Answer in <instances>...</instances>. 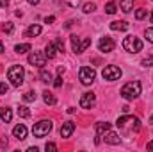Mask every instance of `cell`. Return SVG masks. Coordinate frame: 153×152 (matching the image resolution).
Returning a JSON list of instances; mask_svg holds the SVG:
<instances>
[{"instance_id":"40","label":"cell","mask_w":153,"mask_h":152,"mask_svg":"<svg viewBox=\"0 0 153 152\" xmlns=\"http://www.w3.org/2000/svg\"><path fill=\"white\" fill-rule=\"evenodd\" d=\"M148 150H153V141H150V143H148Z\"/></svg>"},{"instance_id":"2","label":"cell","mask_w":153,"mask_h":152,"mask_svg":"<svg viewBox=\"0 0 153 152\" xmlns=\"http://www.w3.org/2000/svg\"><path fill=\"white\" fill-rule=\"evenodd\" d=\"M23 77H25V70L22 65H13L9 70H7V79L11 81V84L14 88H20L23 84Z\"/></svg>"},{"instance_id":"23","label":"cell","mask_w":153,"mask_h":152,"mask_svg":"<svg viewBox=\"0 0 153 152\" xmlns=\"http://www.w3.org/2000/svg\"><path fill=\"white\" fill-rule=\"evenodd\" d=\"M116 11H117V5H116V2H109V4L105 5V13H107V14H114Z\"/></svg>"},{"instance_id":"37","label":"cell","mask_w":153,"mask_h":152,"mask_svg":"<svg viewBox=\"0 0 153 152\" xmlns=\"http://www.w3.org/2000/svg\"><path fill=\"white\" fill-rule=\"evenodd\" d=\"M9 5V0H0V7H7Z\"/></svg>"},{"instance_id":"24","label":"cell","mask_w":153,"mask_h":152,"mask_svg":"<svg viewBox=\"0 0 153 152\" xmlns=\"http://www.w3.org/2000/svg\"><path fill=\"white\" fill-rule=\"evenodd\" d=\"M18 114H20L22 118H29V116H30V111H29L27 106H20V108H18Z\"/></svg>"},{"instance_id":"17","label":"cell","mask_w":153,"mask_h":152,"mask_svg":"<svg viewBox=\"0 0 153 152\" xmlns=\"http://www.w3.org/2000/svg\"><path fill=\"white\" fill-rule=\"evenodd\" d=\"M0 118H2V122L9 123V122L13 120V111H11L9 108H2V109H0Z\"/></svg>"},{"instance_id":"31","label":"cell","mask_w":153,"mask_h":152,"mask_svg":"<svg viewBox=\"0 0 153 152\" xmlns=\"http://www.w3.org/2000/svg\"><path fill=\"white\" fill-rule=\"evenodd\" d=\"M55 47H57V50H59V52H62V50H64V43H62V38H57V39H55Z\"/></svg>"},{"instance_id":"41","label":"cell","mask_w":153,"mask_h":152,"mask_svg":"<svg viewBox=\"0 0 153 152\" xmlns=\"http://www.w3.org/2000/svg\"><path fill=\"white\" fill-rule=\"evenodd\" d=\"M4 52V45H2V41H0V54Z\"/></svg>"},{"instance_id":"21","label":"cell","mask_w":153,"mask_h":152,"mask_svg":"<svg viewBox=\"0 0 153 152\" xmlns=\"http://www.w3.org/2000/svg\"><path fill=\"white\" fill-rule=\"evenodd\" d=\"M32 47H30V43H22V45H16L14 47V50H16V54H25V52H29Z\"/></svg>"},{"instance_id":"39","label":"cell","mask_w":153,"mask_h":152,"mask_svg":"<svg viewBox=\"0 0 153 152\" xmlns=\"http://www.w3.org/2000/svg\"><path fill=\"white\" fill-rule=\"evenodd\" d=\"M27 2H29L30 5H38V4H39V0H27Z\"/></svg>"},{"instance_id":"6","label":"cell","mask_w":153,"mask_h":152,"mask_svg":"<svg viewBox=\"0 0 153 152\" xmlns=\"http://www.w3.org/2000/svg\"><path fill=\"white\" fill-rule=\"evenodd\" d=\"M70 39H71V48H73V52H75V54H82V52L91 45V38L80 39V38H76L75 34H73Z\"/></svg>"},{"instance_id":"12","label":"cell","mask_w":153,"mask_h":152,"mask_svg":"<svg viewBox=\"0 0 153 152\" xmlns=\"http://www.w3.org/2000/svg\"><path fill=\"white\" fill-rule=\"evenodd\" d=\"M102 138H103V140H105V143H109V145H119V143H121L119 136H117L116 132H112V131H105Z\"/></svg>"},{"instance_id":"28","label":"cell","mask_w":153,"mask_h":152,"mask_svg":"<svg viewBox=\"0 0 153 152\" xmlns=\"http://www.w3.org/2000/svg\"><path fill=\"white\" fill-rule=\"evenodd\" d=\"M146 13H148L146 9H137V11H135V18H137V20H143V18L146 16Z\"/></svg>"},{"instance_id":"27","label":"cell","mask_w":153,"mask_h":152,"mask_svg":"<svg viewBox=\"0 0 153 152\" xmlns=\"http://www.w3.org/2000/svg\"><path fill=\"white\" fill-rule=\"evenodd\" d=\"M94 9H96V4H93V2L84 4V13H93Z\"/></svg>"},{"instance_id":"29","label":"cell","mask_w":153,"mask_h":152,"mask_svg":"<svg viewBox=\"0 0 153 152\" xmlns=\"http://www.w3.org/2000/svg\"><path fill=\"white\" fill-rule=\"evenodd\" d=\"M144 36H146V39H148L150 43H153V27H150V29L144 31Z\"/></svg>"},{"instance_id":"34","label":"cell","mask_w":153,"mask_h":152,"mask_svg":"<svg viewBox=\"0 0 153 152\" xmlns=\"http://www.w3.org/2000/svg\"><path fill=\"white\" fill-rule=\"evenodd\" d=\"M53 86H55V88H61V86H62V77L61 75L57 77V79H53Z\"/></svg>"},{"instance_id":"11","label":"cell","mask_w":153,"mask_h":152,"mask_svg":"<svg viewBox=\"0 0 153 152\" xmlns=\"http://www.w3.org/2000/svg\"><path fill=\"white\" fill-rule=\"evenodd\" d=\"M73 131H75V122L68 120V122H64L62 127H61V136H62V138H70V136L73 134Z\"/></svg>"},{"instance_id":"38","label":"cell","mask_w":153,"mask_h":152,"mask_svg":"<svg viewBox=\"0 0 153 152\" xmlns=\"http://www.w3.org/2000/svg\"><path fill=\"white\" fill-rule=\"evenodd\" d=\"M57 74L62 75V74H64V66H57Z\"/></svg>"},{"instance_id":"7","label":"cell","mask_w":153,"mask_h":152,"mask_svg":"<svg viewBox=\"0 0 153 152\" xmlns=\"http://www.w3.org/2000/svg\"><path fill=\"white\" fill-rule=\"evenodd\" d=\"M102 75L105 81H117L119 77L123 75V72H121V68H117V66H105L103 68V72H102Z\"/></svg>"},{"instance_id":"15","label":"cell","mask_w":153,"mask_h":152,"mask_svg":"<svg viewBox=\"0 0 153 152\" xmlns=\"http://www.w3.org/2000/svg\"><path fill=\"white\" fill-rule=\"evenodd\" d=\"M57 47H55V43H48L46 45V48H45V56L48 57V59H53L55 56H57Z\"/></svg>"},{"instance_id":"1","label":"cell","mask_w":153,"mask_h":152,"mask_svg":"<svg viewBox=\"0 0 153 152\" xmlns=\"http://www.w3.org/2000/svg\"><path fill=\"white\" fill-rule=\"evenodd\" d=\"M141 95V82L139 81H130L121 88V97L126 100H134Z\"/></svg>"},{"instance_id":"32","label":"cell","mask_w":153,"mask_h":152,"mask_svg":"<svg viewBox=\"0 0 153 152\" xmlns=\"http://www.w3.org/2000/svg\"><path fill=\"white\" fill-rule=\"evenodd\" d=\"M45 149H46L48 152H55V150H57V145H55V143H46V145H45Z\"/></svg>"},{"instance_id":"20","label":"cell","mask_w":153,"mask_h":152,"mask_svg":"<svg viewBox=\"0 0 153 152\" xmlns=\"http://www.w3.org/2000/svg\"><path fill=\"white\" fill-rule=\"evenodd\" d=\"M121 11L123 13H130L132 9H134V0H121Z\"/></svg>"},{"instance_id":"5","label":"cell","mask_w":153,"mask_h":152,"mask_svg":"<svg viewBox=\"0 0 153 152\" xmlns=\"http://www.w3.org/2000/svg\"><path fill=\"white\" fill-rule=\"evenodd\" d=\"M78 79H80V82H82L84 86L93 84L94 79H96V72H94V68H91V66H82L80 72H78Z\"/></svg>"},{"instance_id":"35","label":"cell","mask_w":153,"mask_h":152,"mask_svg":"<svg viewBox=\"0 0 153 152\" xmlns=\"http://www.w3.org/2000/svg\"><path fill=\"white\" fill-rule=\"evenodd\" d=\"M66 4L71 5V7H78L80 5V0H66Z\"/></svg>"},{"instance_id":"13","label":"cell","mask_w":153,"mask_h":152,"mask_svg":"<svg viewBox=\"0 0 153 152\" xmlns=\"http://www.w3.org/2000/svg\"><path fill=\"white\" fill-rule=\"evenodd\" d=\"M109 129H111V123H109V122H98V123H96V143H100V138H102L103 132L109 131Z\"/></svg>"},{"instance_id":"8","label":"cell","mask_w":153,"mask_h":152,"mask_svg":"<svg viewBox=\"0 0 153 152\" xmlns=\"http://www.w3.org/2000/svg\"><path fill=\"white\" fill-rule=\"evenodd\" d=\"M29 65L38 66V68H43V66L46 65V56L41 54V52H30V54H29Z\"/></svg>"},{"instance_id":"26","label":"cell","mask_w":153,"mask_h":152,"mask_svg":"<svg viewBox=\"0 0 153 152\" xmlns=\"http://www.w3.org/2000/svg\"><path fill=\"white\" fill-rule=\"evenodd\" d=\"M23 100H25V102H34V100H36V93H34V91H27V93L23 95Z\"/></svg>"},{"instance_id":"22","label":"cell","mask_w":153,"mask_h":152,"mask_svg":"<svg viewBox=\"0 0 153 152\" xmlns=\"http://www.w3.org/2000/svg\"><path fill=\"white\" fill-rule=\"evenodd\" d=\"M39 79H41V82L48 84V82H52V74H50V72H46L45 68H41V74H39Z\"/></svg>"},{"instance_id":"30","label":"cell","mask_w":153,"mask_h":152,"mask_svg":"<svg viewBox=\"0 0 153 152\" xmlns=\"http://www.w3.org/2000/svg\"><path fill=\"white\" fill-rule=\"evenodd\" d=\"M143 66H153V54L150 57H146V59H143V63H141Z\"/></svg>"},{"instance_id":"18","label":"cell","mask_w":153,"mask_h":152,"mask_svg":"<svg viewBox=\"0 0 153 152\" xmlns=\"http://www.w3.org/2000/svg\"><path fill=\"white\" fill-rule=\"evenodd\" d=\"M43 100H45L48 106H55V104H57L55 95H53V93H50V91H43Z\"/></svg>"},{"instance_id":"25","label":"cell","mask_w":153,"mask_h":152,"mask_svg":"<svg viewBox=\"0 0 153 152\" xmlns=\"http://www.w3.org/2000/svg\"><path fill=\"white\" fill-rule=\"evenodd\" d=\"M2 31H4V32H7V34H13V31H14V25H13L11 22H5V23L2 25Z\"/></svg>"},{"instance_id":"9","label":"cell","mask_w":153,"mask_h":152,"mask_svg":"<svg viewBox=\"0 0 153 152\" xmlns=\"http://www.w3.org/2000/svg\"><path fill=\"white\" fill-rule=\"evenodd\" d=\"M94 104H96V95L93 91H87V93H84L80 97V108L91 109V108H94Z\"/></svg>"},{"instance_id":"33","label":"cell","mask_w":153,"mask_h":152,"mask_svg":"<svg viewBox=\"0 0 153 152\" xmlns=\"http://www.w3.org/2000/svg\"><path fill=\"white\" fill-rule=\"evenodd\" d=\"M7 90H9V86H7L5 82H0V95H5Z\"/></svg>"},{"instance_id":"42","label":"cell","mask_w":153,"mask_h":152,"mask_svg":"<svg viewBox=\"0 0 153 152\" xmlns=\"http://www.w3.org/2000/svg\"><path fill=\"white\" fill-rule=\"evenodd\" d=\"M150 22L153 23V11H152V14H150Z\"/></svg>"},{"instance_id":"43","label":"cell","mask_w":153,"mask_h":152,"mask_svg":"<svg viewBox=\"0 0 153 152\" xmlns=\"http://www.w3.org/2000/svg\"><path fill=\"white\" fill-rule=\"evenodd\" d=\"M150 122H152V123H153V114H152V118H150Z\"/></svg>"},{"instance_id":"36","label":"cell","mask_w":153,"mask_h":152,"mask_svg":"<svg viewBox=\"0 0 153 152\" xmlns=\"http://www.w3.org/2000/svg\"><path fill=\"white\" fill-rule=\"evenodd\" d=\"M45 22H46V23H52V22H55V16H46Z\"/></svg>"},{"instance_id":"14","label":"cell","mask_w":153,"mask_h":152,"mask_svg":"<svg viewBox=\"0 0 153 152\" xmlns=\"http://www.w3.org/2000/svg\"><path fill=\"white\" fill-rule=\"evenodd\" d=\"M13 136L18 138V140H25V138H27V127H25L23 123L14 125V129H13Z\"/></svg>"},{"instance_id":"16","label":"cell","mask_w":153,"mask_h":152,"mask_svg":"<svg viewBox=\"0 0 153 152\" xmlns=\"http://www.w3.org/2000/svg\"><path fill=\"white\" fill-rule=\"evenodd\" d=\"M128 27H130V25H128V22H125V20H123V22H111V29H112V31H128Z\"/></svg>"},{"instance_id":"3","label":"cell","mask_w":153,"mask_h":152,"mask_svg":"<svg viewBox=\"0 0 153 152\" xmlns=\"http://www.w3.org/2000/svg\"><path fill=\"white\" fill-rule=\"evenodd\" d=\"M143 41L139 38H135V36H126V38L123 39V48L126 50V52H132V54H135V52H141L143 50Z\"/></svg>"},{"instance_id":"19","label":"cell","mask_w":153,"mask_h":152,"mask_svg":"<svg viewBox=\"0 0 153 152\" xmlns=\"http://www.w3.org/2000/svg\"><path fill=\"white\" fill-rule=\"evenodd\" d=\"M39 34H41V25H38V23H36V25H30V27L27 29V36H29V38H36Z\"/></svg>"},{"instance_id":"4","label":"cell","mask_w":153,"mask_h":152,"mask_svg":"<svg viewBox=\"0 0 153 152\" xmlns=\"http://www.w3.org/2000/svg\"><path fill=\"white\" fill-rule=\"evenodd\" d=\"M52 122L50 120H41L38 123H34V127H32V134L36 136V138H43V136H46L50 131H52Z\"/></svg>"},{"instance_id":"10","label":"cell","mask_w":153,"mask_h":152,"mask_svg":"<svg viewBox=\"0 0 153 152\" xmlns=\"http://www.w3.org/2000/svg\"><path fill=\"white\" fill-rule=\"evenodd\" d=\"M114 47H116V43H114V39L112 38H109V36H103V38L100 39V43H98V48H100V52H112L114 50Z\"/></svg>"}]
</instances>
